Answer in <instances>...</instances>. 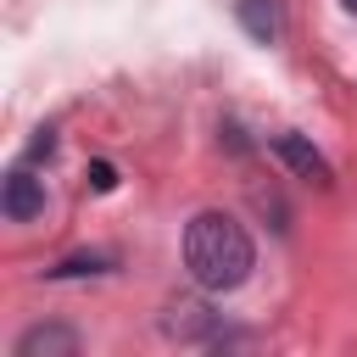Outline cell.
I'll use <instances>...</instances> for the list:
<instances>
[{"label":"cell","instance_id":"obj_1","mask_svg":"<svg viewBox=\"0 0 357 357\" xmlns=\"http://www.w3.org/2000/svg\"><path fill=\"white\" fill-rule=\"evenodd\" d=\"M257 251H251V234L229 218V212H201L190 229H184V268L201 290H234L245 284Z\"/></svg>","mask_w":357,"mask_h":357},{"label":"cell","instance_id":"obj_2","mask_svg":"<svg viewBox=\"0 0 357 357\" xmlns=\"http://www.w3.org/2000/svg\"><path fill=\"white\" fill-rule=\"evenodd\" d=\"M0 212H6L11 223H28V218H39V212H45V184H39L28 167L6 173V190H0Z\"/></svg>","mask_w":357,"mask_h":357},{"label":"cell","instance_id":"obj_3","mask_svg":"<svg viewBox=\"0 0 357 357\" xmlns=\"http://www.w3.org/2000/svg\"><path fill=\"white\" fill-rule=\"evenodd\" d=\"M273 156L296 173V178H312V184H329V162L301 139V134H273Z\"/></svg>","mask_w":357,"mask_h":357},{"label":"cell","instance_id":"obj_4","mask_svg":"<svg viewBox=\"0 0 357 357\" xmlns=\"http://www.w3.org/2000/svg\"><path fill=\"white\" fill-rule=\"evenodd\" d=\"M173 318H167V335H178V340H201V335H212V307L206 301H173L167 307Z\"/></svg>","mask_w":357,"mask_h":357},{"label":"cell","instance_id":"obj_5","mask_svg":"<svg viewBox=\"0 0 357 357\" xmlns=\"http://www.w3.org/2000/svg\"><path fill=\"white\" fill-rule=\"evenodd\" d=\"M39 351H61V357H73L78 351V335L73 329H28L22 340H17V357H39Z\"/></svg>","mask_w":357,"mask_h":357},{"label":"cell","instance_id":"obj_6","mask_svg":"<svg viewBox=\"0 0 357 357\" xmlns=\"http://www.w3.org/2000/svg\"><path fill=\"white\" fill-rule=\"evenodd\" d=\"M240 22H245V33H251V39H262V45H273V39H279V28H284L273 0H240Z\"/></svg>","mask_w":357,"mask_h":357},{"label":"cell","instance_id":"obj_7","mask_svg":"<svg viewBox=\"0 0 357 357\" xmlns=\"http://www.w3.org/2000/svg\"><path fill=\"white\" fill-rule=\"evenodd\" d=\"M89 184H95V190H112V184H117V173H112L106 162H95V167H89Z\"/></svg>","mask_w":357,"mask_h":357},{"label":"cell","instance_id":"obj_8","mask_svg":"<svg viewBox=\"0 0 357 357\" xmlns=\"http://www.w3.org/2000/svg\"><path fill=\"white\" fill-rule=\"evenodd\" d=\"M340 6H346V11H357V0H340Z\"/></svg>","mask_w":357,"mask_h":357}]
</instances>
